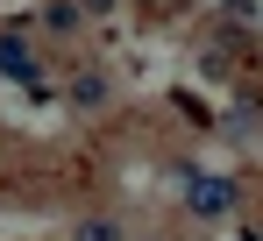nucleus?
<instances>
[{"mask_svg":"<svg viewBox=\"0 0 263 241\" xmlns=\"http://www.w3.org/2000/svg\"><path fill=\"white\" fill-rule=\"evenodd\" d=\"M192 206H199V213H235V185H206V177H199V185H192Z\"/></svg>","mask_w":263,"mask_h":241,"instance_id":"f257e3e1","label":"nucleus"},{"mask_svg":"<svg viewBox=\"0 0 263 241\" xmlns=\"http://www.w3.org/2000/svg\"><path fill=\"white\" fill-rule=\"evenodd\" d=\"M29 64H36L29 43H7V36H0V71H7V78H29Z\"/></svg>","mask_w":263,"mask_h":241,"instance_id":"f03ea898","label":"nucleus"},{"mask_svg":"<svg viewBox=\"0 0 263 241\" xmlns=\"http://www.w3.org/2000/svg\"><path fill=\"white\" fill-rule=\"evenodd\" d=\"M71 241H128V234H121V220H79Z\"/></svg>","mask_w":263,"mask_h":241,"instance_id":"7ed1b4c3","label":"nucleus"},{"mask_svg":"<svg viewBox=\"0 0 263 241\" xmlns=\"http://www.w3.org/2000/svg\"><path fill=\"white\" fill-rule=\"evenodd\" d=\"M71 99H79V107H92V99H107V78H92V71H86V78L71 85Z\"/></svg>","mask_w":263,"mask_h":241,"instance_id":"20e7f679","label":"nucleus"}]
</instances>
